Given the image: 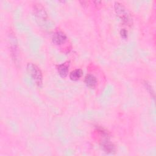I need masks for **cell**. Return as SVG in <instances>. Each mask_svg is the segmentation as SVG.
<instances>
[{
  "mask_svg": "<svg viewBox=\"0 0 156 156\" xmlns=\"http://www.w3.org/2000/svg\"><path fill=\"white\" fill-rule=\"evenodd\" d=\"M67 40L66 35L62 31H56L52 35V41L55 45H62Z\"/></svg>",
  "mask_w": 156,
  "mask_h": 156,
  "instance_id": "277c9868",
  "label": "cell"
},
{
  "mask_svg": "<svg viewBox=\"0 0 156 156\" xmlns=\"http://www.w3.org/2000/svg\"><path fill=\"white\" fill-rule=\"evenodd\" d=\"M69 63L68 62L57 65V69L59 76L61 77L65 78L67 76L69 71Z\"/></svg>",
  "mask_w": 156,
  "mask_h": 156,
  "instance_id": "8992f818",
  "label": "cell"
},
{
  "mask_svg": "<svg viewBox=\"0 0 156 156\" xmlns=\"http://www.w3.org/2000/svg\"><path fill=\"white\" fill-rule=\"evenodd\" d=\"M34 15L35 16L36 20L38 23V24H43L48 19L47 13L41 4H35L34 7Z\"/></svg>",
  "mask_w": 156,
  "mask_h": 156,
  "instance_id": "3957f363",
  "label": "cell"
},
{
  "mask_svg": "<svg viewBox=\"0 0 156 156\" xmlns=\"http://www.w3.org/2000/svg\"><path fill=\"white\" fill-rule=\"evenodd\" d=\"M101 147L107 154H113L115 152V147L113 143L110 142L108 138H104L101 141Z\"/></svg>",
  "mask_w": 156,
  "mask_h": 156,
  "instance_id": "5b68a950",
  "label": "cell"
},
{
  "mask_svg": "<svg viewBox=\"0 0 156 156\" xmlns=\"http://www.w3.org/2000/svg\"><path fill=\"white\" fill-rule=\"evenodd\" d=\"M83 75V71L81 69H76L69 73V79L73 81H77L80 79Z\"/></svg>",
  "mask_w": 156,
  "mask_h": 156,
  "instance_id": "ba28073f",
  "label": "cell"
},
{
  "mask_svg": "<svg viewBox=\"0 0 156 156\" xmlns=\"http://www.w3.org/2000/svg\"><path fill=\"white\" fill-rule=\"evenodd\" d=\"M84 82L88 87L90 88H94L96 86L98 81L96 77L94 76L88 74H87L85 77Z\"/></svg>",
  "mask_w": 156,
  "mask_h": 156,
  "instance_id": "52a82bcc",
  "label": "cell"
},
{
  "mask_svg": "<svg viewBox=\"0 0 156 156\" xmlns=\"http://www.w3.org/2000/svg\"><path fill=\"white\" fill-rule=\"evenodd\" d=\"M115 11L116 15L125 24L130 26L133 24L132 17L129 10L119 2H115L114 4Z\"/></svg>",
  "mask_w": 156,
  "mask_h": 156,
  "instance_id": "6da1fadb",
  "label": "cell"
},
{
  "mask_svg": "<svg viewBox=\"0 0 156 156\" xmlns=\"http://www.w3.org/2000/svg\"><path fill=\"white\" fill-rule=\"evenodd\" d=\"M120 35L123 39H126L127 38V31L125 29H122L120 30Z\"/></svg>",
  "mask_w": 156,
  "mask_h": 156,
  "instance_id": "9c48e42d",
  "label": "cell"
},
{
  "mask_svg": "<svg viewBox=\"0 0 156 156\" xmlns=\"http://www.w3.org/2000/svg\"><path fill=\"white\" fill-rule=\"evenodd\" d=\"M26 71L36 85L41 87L43 85V74L40 68L34 63H28L26 65Z\"/></svg>",
  "mask_w": 156,
  "mask_h": 156,
  "instance_id": "7a4b0ae2",
  "label": "cell"
}]
</instances>
